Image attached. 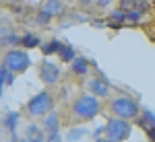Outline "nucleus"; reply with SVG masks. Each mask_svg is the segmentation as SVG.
Returning a JSON list of instances; mask_svg holds the SVG:
<instances>
[{"instance_id": "nucleus-7", "label": "nucleus", "mask_w": 155, "mask_h": 142, "mask_svg": "<svg viewBox=\"0 0 155 142\" xmlns=\"http://www.w3.org/2000/svg\"><path fill=\"white\" fill-rule=\"evenodd\" d=\"M87 89H89V93L95 95L97 99L101 97H110V93H112V89H110V84L104 80V78H89L87 80Z\"/></svg>"}, {"instance_id": "nucleus-16", "label": "nucleus", "mask_w": 155, "mask_h": 142, "mask_svg": "<svg viewBox=\"0 0 155 142\" xmlns=\"http://www.w3.org/2000/svg\"><path fill=\"white\" fill-rule=\"evenodd\" d=\"M141 126H153L155 128V113L151 109H141V119H139Z\"/></svg>"}, {"instance_id": "nucleus-10", "label": "nucleus", "mask_w": 155, "mask_h": 142, "mask_svg": "<svg viewBox=\"0 0 155 142\" xmlns=\"http://www.w3.org/2000/svg\"><path fill=\"white\" fill-rule=\"evenodd\" d=\"M0 43L2 46H19L21 37L17 35L12 29H8V27H0Z\"/></svg>"}, {"instance_id": "nucleus-27", "label": "nucleus", "mask_w": 155, "mask_h": 142, "mask_svg": "<svg viewBox=\"0 0 155 142\" xmlns=\"http://www.w3.org/2000/svg\"><path fill=\"white\" fill-rule=\"evenodd\" d=\"M15 83V72H8V76H6V84H12Z\"/></svg>"}, {"instance_id": "nucleus-30", "label": "nucleus", "mask_w": 155, "mask_h": 142, "mask_svg": "<svg viewBox=\"0 0 155 142\" xmlns=\"http://www.w3.org/2000/svg\"><path fill=\"white\" fill-rule=\"evenodd\" d=\"M6 2H19V0H6Z\"/></svg>"}, {"instance_id": "nucleus-19", "label": "nucleus", "mask_w": 155, "mask_h": 142, "mask_svg": "<svg viewBox=\"0 0 155 142\" xmlns=\"http://www.w3.org/2000/svg\"><path fill=\"white\" fill-rule=\"evenodd\" d=\"M8 72L11 70H8L4 64L0 66V97H2V91H4V87H6V76H8Z\"/></svg>"}, {"instance_id": "nucleus-13", "label": "nucleus", "mask_w": 155, "mask_h": 142, "mask_svg": "<svg viewBox=\"0 0 155 142\" xmlns=\"http://www.w3.org/2000/svg\"><path fill=\"white\" fill-rule=\"evenodd\" d=\"M19 46H23V49H33V47L41 46V39L35 33H25V35H21V43Z\"/></svg>"}, {"instance_id": "nucleus-26", "label": "nucleus", "mask_w": 155, "mask_h": 142, "mask_svg": "<svg viewBox=\"0 0 155 142\" xmlns=\"http://www.w3.org/2000/svg\"><path fill=\"white\" fill-rule=\"evenodd\" d=\"M93 2H95L99 8H106V6H110V4H112V0H93Z\"/></svg>"}, {"instance_id": "nucleus-4", "label": "nucleus", "mask_w": 155, "mask_h": 142, "mask_svg": "<svg viewBox=\"0 0 155 142\" xmlns=\"http://www.w3.org/2000/svg\"><path fill=\"white\" fill-rule=\"evenodd\" d=\"M2 64H4L11 72H15V74H23V72L31 66V58H29V54H27L25 49L11 47V49L4 54Z\"/></svg>"}, {"instance_id": "nucleus-25", "label": "nucleus", "mask_w": 155, "mask_h": 142, "mask_svg": "<svg viewBox=\"0 0 155 142\" xmlns=\"http://www.w3.org/2000/svg\"><path fill=\"white\" fill-rule=\"evenodd\" d=\"M39 126H33V124H31V126H29V128H27V134H25V136H33V134H39Z\"/></svg>"}, {"instance_id": "nucleus-1", "label": "nucleus", "mask_w": 155, "mask_h": 142, "mask_svg": "<svg viewBox=\"0 0 155 142\" xmlns=\"http://www.w3.org/2000/svg\"><path fill=\"white\" fill-rule=\"evenodd\" d=\"M72 118L77 121H91L93 118L99 115L101 105H99V99L95 95H79L71 105Z\"/></svg>"}, {"instance_id": "nucleus-28", "label": "nucleus", "mask_w": 155, "mask_h": 142, "mask_svg": "<svg viewBox=\"0 0 155 142\" xmlns=\"http://www.w3.org/2000/svg\"><path fill=\"white\" fill-rule=\"evenodd\" d=\"M95 142H116V140H112V138H97Z\"/></svg>"}, {"instance_id": "nucleus-9", "label": "nucleus", "mask_w": 155, "mask_h": 142, "mask_svg": "<svg viewBox=\"0 0 155 142\" xmlns=\"http://www.w3.org/2000/svg\"><path fill=\"white\" fill-rule=\"evenodd\" d=\"M44 130L46 134H58L60 130V115L52 109L48 115H44Z\"/></svg>"}, {"instance_id": "nucleus-15", "label": "nucleus", "mask_w": 155, "mask_h": 142, "mask_svg": "<svg viewBox=\"0 0 155 142\" xmlns=\"http://www.w3.org/2000/svg\"><path fill=\"white\" fill-rule=\"evenodd\" d=\"M41 8H46L48 12H52V14L56 17V14L62 12L64 4H62V0H44V6H41Z\"/></svg>"}, {"instance_id": "nucleus-12", "label": "nucleus", "mask_w": 155, "mask_h": 142, "mask_svg": "<svg viewBox=\"0 0 155 142\" xmlns=\"http://www.w3.org/2000/svg\"><path fill=\"white\" fill-rule=\"evenodd\" d=\"M19 119H21L19 111H8V113L4 115V119H2V124H4V128L11 132V134H15L17 126H19Z\"/></svg>"}, {"instance_id": "nucleus-14", "label": "nucleus", "mask_w": 155, "mask_h": 142, "mask_svg": "<svg viewBox=\"0 0 155 142\" xmlns=\"http://www.w3.org/2000/svg\"><path fill=\"white\" fill-rule=\"evenodd\" d=\"M58 58H60V62H72V60L77 58V52H74V47L72 46H68V43H64L62 46V49L58 52Z\"/></svg>"}, {"instance_id": "nucleus-23", "label": "nucleus", "mask_w": 155, "mask_h": 142, "mask_svg": "<svg viewBox=\"0 0 155 142\" xmlns=\"http://www.w3.org/2000/svg\"><path fill=\"white\" fill-rule=\"evenodd\" d=\"M141 128L145 130V134H147V138H149L151 142H155V128H153V126H141Z\"/></svg>"}, {"instance_id": "nucleus-3", "label": "nucleus", "mask_w": 155, "mask_h": 142, "mask_svg": "<svg viewBox=\"0 0 155 142\" xmlns=\"http://www.w3.org/2000/svg\"><path fill=\"white\" fill-rule=\"evenodd\" d=\"M52 109H54V95L50 93L48 89L39 91L37 95H33L27 101V113L31 118H44V115H48Z\"/></svg>"}, {"instance_id": "nucleus-29", "label": "nucleus", "mask_w": 155, "mask_h": 142, "mask_svg": "<svg viewBox=\"0 0 155 142\" xmlns=\"http://www.w3.org/2000/svg\"><path fill=\"white\" fill-rule=\"evenodd\" d=\"M79 2H81V4H91L93 0H79Z\"/></svg>"}, {"instance_id": "nucleus-2", "label": "nucleus", "mask_w": 155, "mask_h": 142, "mask_svg": "<svg viewBox=\"0 0 155 142\" xmlns=\"http://www.w3.org/2000/svg\"><path fill=\"white\" fill-rule=\"evenodd\" d=\"M110 111H112L116 118L137 119L139 115H141V105H139L134 99L122 95V97H114V99L110 101Z\"/></svg>"}, {"instance_id": "nucleus-8", "label": "nucleus", "mask_w": 155, "mask_h": 142, "mask_svg": "<svg viewBox=\"0 0 155 142\" xmlns=\"http://www.w3.org/2000/svg\"><path fill=\"white\" fill-rule=\"evenodd\" d=\"M89 60L85 58V56H77V58L71 62V72L72 74H77V76H87L89 74Z\"/></svg>"}, {"instance_id": "nucleus-24", "label": "nucleus", "mask_w": 155, "mask_h": 142, "mask_svg": "<svg viewBox=\"0 0 155 142\" xmlns=\"http://www.w3.org/2000/svg\"><path fill=\"white\" fill-rule=\"evenodd\" d=\"M23 142H44V136H41V132L39 134H33V136H25Z\"/></svg>"}, {"instance_id": "nucleus-21", "label": "nucleus", "mask_w": 155, "mask_h": 142, "mask_svg": "<svg viewBox=\"0 0 155 142\" xmlns=\"http://www.w3.org/2000/svg\"><path fill=\"white\" fill-rule=\"evenodd\" d=\"M137 4H139V2H137V0H120V8H122V11H132V8H137Z\"/></svg>"}, {"instance_id": "nucleus-17", "label": "nucleus", "mask_w": 155, "mask_h": 142, "mask_svg": "<svg viewBox=\"0 0 155 142\" xmlns=\"http://www.w3.org/2000/svg\"><path fill=\"white\" fill-rule=\"evenodd\" d=\"M52 17H54L52 12H48L46 8H41V11L35 14V25H41V27H44V25H48L50 21H52Z\"/></svg>"}, {"instance_id": "nucleus-6", "label": "nucleus", "mask_w": 155, "mask_h": 142, "mask_svg": "<svg viewBox=\"0 0 155 142\" xmlns=\"http://www.w3.org/2000/svg\"><path fill=\"white\" fill-rule=\"evenodd\" d=\"M39 78H41V83L48 84V87L56 84L60 80V66L56 62L44 60V62L39 64Z\"/></svg>"}, {"instance_id": "nucleus-22", "label": "nucleus", "mask_w": 155, "mask_h": 142, "mask_svg": "<svg viewBox=\"0 0 155 142\" xmlns=\"http://www.w3.org/2000/svg\"><path fill=\"white\" fill-rule=\"evenodd\" d=\"M83 134H85V128H77V130L68 132V140H79Z\"/></svg>"}, {"instance_id": "nucleus-20", "label": "nucleus", "mask_w": 155, "mask_h": 142, "mask_svg": "<svg viewBox=\"0 0 155 142\" xmlns=\"http://www.w3.org/2000/svg\"><path fill=\"white\" fill-rule=\"evenodd\" d=\"M126 21H128V23H139V21H141V11H139V8L126 11Z\"/></svg>"}, {"instance_id": "nucleus-11", "label": "nucleus", "mask_w": 155, "mask_h": 142, "mask_svg": "<svg viewBox=\"0 0 155 142\" xmlns=\"http://www.w3.org/2000/svg\"><path fill=\"white\" fill-rule=\"evenodd\" d=\"M62 41H58V39H50V41H46V43H41L39 46V49H41V54L44 56H58V52L62 49Z\"/></svg>"}, {"instance_id": "nucleus-5", "label": "nucleus", "mask_w": 155, "mask_h": 142, "mask_svg": "<svg viewBox=\"0 0 155 142\" xmlns=\"http://www.w3.org/2000/svg\"><path fill=\"white\" fill-rule=\"evenodd\" d=\"M132 132V124L130 119H122V118H110L106 124V134L107 138H112V140L116 142H124L128 136H130Z\"/></svg>"}, {"instance_id": "nucleus-18", "label": "nucleus", "mask_w": 155, "mask_h": 142, "mask_svg": "<svg viewBox=\"0 0 155 142\" xmlns=\"http://www.w3.org/2000/svg\"><path fill=\"white\" fill-rule=\"evenodd\" d=\"M110 21L112 23H124L126 21V11H122V8H116V11H112L110 12Z\"/></svg>"}]
</instances>
